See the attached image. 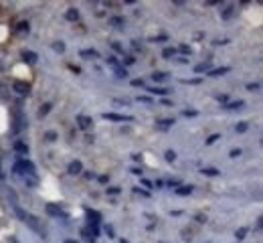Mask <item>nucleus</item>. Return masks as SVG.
Instances as JSON below:
<instances>
[{"label":"nucleus","mask_w":263,"mask_h":243,"mask_svg":"<svg viewBox=\"0 0 263 243\" xmlns=\"http://www.w3.org/2000/svg\"><path fill=\"white\" fill-rule=\"evenodd\" d=\"M14 170H16V172H20V174H24V176H27V172L33 176V172H34L33 164H31L28 160H23V158H18V160H16V164H14Z\"/></svg>","instance_id":"1"},{"label":"nucleus","mask_w":263,"mask_h":243,"mask_svg":"<svg viewBox=\"0 0 263 243\" xmlns=\"http://www.w3.org/2000/svg\"><path fill=\"white\" fill-rule=\"evenodd\" d=\"M77 124H79L81 130H89V128L93 126V122H91L89 116H77Z\"/></svg>","instance_id":"2"},{"label":"nucleus","mask_w":263,"mask_h":243,"mask_svg":"<svg viewBox=\"0 0 263 243\" xmlns=\"http://www.w3.org/2000/svg\"><path fill=\"white\" fill-rule=\"evenodd\" d=\"M105 120H115V122H122V120H130V116H118V114H103Z\"/></svg>","instance_id":"3"},{"label":"nucleus","mask_w":263,"mask_h":243,"mask_svg":"<svg viewBox=\"0 0 263 243\" xmlns=\"http://www.w3.org/2000/svg\"><path fill=\"white\" fill-rule=\"evenodd\" d=\"M14 89H16L18 93H24V95H27V93H28V83H18V81H16V83H14Z\"/></svg>","instance_id":"4"},{"label":"nucleus","mask_w":263,"mask_h":243,"mask_svg":"<svg viewBox=\"0 0 263 243\" xmlns=\"http://www.w3.org/2000/svg\"><path fill=\"white\" fill-rule=\"evenodd\" d=\"M81 170H83V166H81V162H73V164L69 166V172H71V174H79Z\"/></svg>","instance_id":"5"},{"label":"nucleus","mask_w":263,"mask_h":243,"mask_svg":"<svg viewBox=\"0 0 263 243\" xmlns=\"http://www.w3.org/2000/svg\"><path fill=\"white\" fill-rule=\"evenodd\" d=\"M23 57H24V61H28V63H37V55L31 53V51H24Z\"/></svg>","instance_id":"6"},{"label":"nucleus","mask_w":263,"mask_h":243,"mask_svg":"<svg viewBox=\"0 0 263 243\" xmlns=\"http://www.w3.org/2000/svg\"><path fill=\"white\" fill-rule=\"evenodd\" d=\"M16 152H20V154H27L28 152V148H27V144H23V142H16Z\"/></svg>","instance_id":"7"},{"label":"nucleus","mask_w":263,"mask_h":243,"mask_svg":"<svg viewBox=\"0 0 263 243\" xmlns=\"http://www.w3.org/2000/svg\"><path fill=\"white\" fill-rule=\"evenodd\" d=\"M87 217H89V221H93V225H97V223H99V215H97L95 211H89V213H87Z\"/></svg>","instance_id":"8"},{"label":"nucleus","mask_w":263,"mask_h":243,"mask_svg":"<svg viewBox=\"0 0 263 243\" xmlns=\"http://www.w3.org/2000/svg\"><path fill=\"white\" fill-rule=\"evenodd\" d=\"M190 193H192V186H182V189L176 190V195H182V197L184 195H190Z\"/></svg>","instance_id":"9"},{"label":"nucleus","mask_w":263,"mask_h":243,"mask_svg":"<svg viewBox=\"0 0 263 243\" xmlns=\"http://www.w3.org/2000/svg\"><path fill=\"white\" fill-rule=\"evenodd\" d=\"M77 16H79V12H77V10H69L67 12V18L69 20H77Z\"/></svg>","instance_id":"10"},{"label":"nucleus","mask_w":263,"mask_h":243,"mask_svg":"<svg viewBox=\"0 0 263 243\" xmlns=\"http://www.w3.org/2000/svg\"><path fill=\"white\" fill-rule=\"evenodd\" d=\"M152 77H154V81H162V79H166V73H154Z\"/></svg>","instance_id":"11"},{"label":"nucleus","mask_w":263,"mask_h":243,"mask_svg":"<svg viewBox=\"0 0 263 243\" xmlns=\"http://www.w3.org/2000/svg\"><path fill=\"white\" fill-rule=\"evenodd\" d=\"M245 130H247V124H245V122H241L239 126H237V132H245Z\"/></svg>","instance_id":"12"},{"label":"nucleus","mask_w":263,"mask_h":243,"mask_svg":"<svg viewBox=\"0 0 263 243\" xmlns=\"http://www.w3.org/2000/svg\"><path fill=\"white\" fill-rule=\"evenodd\" d=\"M49 109H51V104H45V105H43V108H41V114H43V116H45V114L49 112Z\"/></svg>","instance_id":"13"},{"label":"nucleus","mask_w":263,"mask_h":243,"mask_svg":"<svg viewBox=\"0 0 263 243\" xmlns=\"http://www.w3.org/2000/svg\"><path fill=\"white\" fill-rule=\"evenodd\" d=\"M223 73H227V69H215V71H210V75H223Z\"/></svg>","instance_id":"14"},{"label":"nucleus","mask_w":263,"mask_h":243,"mask_svg":"<svg viewBox=\"0 0 263 243\" xmlns=\"http://www.w3.org/2000/svg\"><path fill=\"white\" fill-rule=\"evenodd\" d=\"M174 158H176V154H174L172 150H168V152H166V160H174Z\"/></svg>","instance_id":"15"},{"label":"nucleus","mask_w":263,"mask_h":243,"mask_svg":"<svg viewBox=\"0 0 263 243\" xmlns=\"http://www.w3.org/2000/svg\"><path fill=\"white\" fill-rule=\"evenodd\" d=\"M205 174H213V176H217L219 170H213V168H205Z\"/></svg>","instance_id":"16"},{"label":"nucleus","mask_w":263,"mask_h":243,"mask_svg":"<svg viewBox=\"0 0 263 243\" xmlns=\"http://www.w3.org/2000/svg\"><path fill=\"white\" fill-rule=\"evenodd\" d=\"M158 124H160V126H172L174 122H172V120H160Z\"/></svg>","instance_id":"17"},{"label":"nucleus","mask_w":263,"mask_h":243,"mask_svg":"<svg viewBox=\"0 0 263 243\" xmlns=\"http://www.w3.org/2000/svg\"><path fill=\"white\" fill-rule=\"evenodd\" d=\"M217 140H219V134H215V136H210V138H209V144H213V142H217Z\"/></svg>","instance_id":"18"},{"label":"nucleus","mask_w":263,"mask_h":243,"mask_svg":"<svg viewBox=\"0 0 263 243\" xmlns=\"http://www.w3.org/2000/svg\"><path fill=\"white\" fill-rule=\"evenodd\" d=\"M170 55H174V49H166L164 51V57H170Z\"/></svg>","instance_id":"19"},{"label":"nucleus","mask_w":263,"mask_h":243,"mask_svg":"<svg viewBox=\"0 0 263 243\" xmlns=\"http://www.w3.org/2000/svg\"><path fill=\"white\" fill-rule=\"evenodd\" d=\"M245 233H247V229H241V231L237 233V237H239V239H241V237H245Z\"/></svg>","instance_id":"20"},{"label":"nucleus","mask_w":263,"mask_h":243,"mask_svg":"<svg viewBox=\"0 0 263 243\" xmlns=\"http://www.w3.org/2000/svg\"><path fill=\"white\" fill-rule=\"evenodd\" d=\"M63 47H65L63 43H57V45H55V49H57V51H63Z\"/></svg>","instance_id":"21"},{"label":"nucleus","mask_w":263,"mask_h":243,"mask_svg":"<svg viewBox=\"0 0 263 243\" xmlns=\"http://www.w3.org/2000/svg\"><path fill=\"white\" fill-rule=\"evenodd\" d=\"M107 193H109V195H118V193H119V189H109Z\"/></svg>","instance_id":"22"},{"label":"nucleus","mask_w":263,"mask_h":243,"mask_svg":"<svg viewBox=\"0 0 263 243\" xmlns=\"http://www.w3.org/2000/svg\"><path fill=\"white\" fill-rule=\"evenodd\" d=\"M65 243H77V241H65Z\"/></svg>","instance_id":"23"}]
</instances>
